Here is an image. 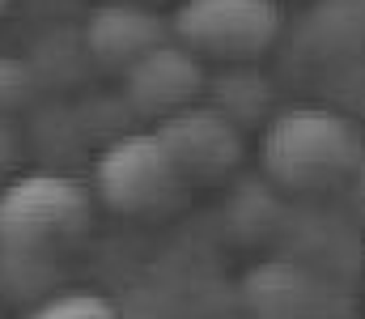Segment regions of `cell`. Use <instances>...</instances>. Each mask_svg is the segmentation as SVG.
I'll return each mask as SVG.
<instances>
[{
	"mask_svg": "<svg viewBox=\"0 0 365 319\" xmlns=\"http://www.w3.org/2000/svg\"><path fill=\"white\" fill-rule=\"evenodd\" d=\"M170 43V21L153 4H123V0H102L81 26V47L86 60H93L106 73H128L140 56L153 47Z\"/></svg>",
	"mask_w": 365,
	"mask_h": 319,
	"instance_id": "cell-7",
	"label": "cell"
},
{
	"mask_svg": "<svg viewBox=\"0 0 365 319\" xmlns=\"http://www.w3.org/2000/svg\"><path fill=\"white\" fill-rule=\"evenodd\" d=\"M153 132L162 136V145L170 149L179 175L187 179V188H217L225 183L238 166H242V153H247V141H242V128L217 111L208 103H195L153 123Z\"/></svg>",
	"mask_w": 365,
	"mask_h": 319,
	"instance_id": "cell-5",
	"label": "cell"
},
{
	"mask_svg": "<svg viewBox=\"0 0 365 319\" xmlns=\"http://www.w3.org/2000/svg\"><path fill=\"white\" fill-rule=\"evenodd\" d=\"M365 162L361 128L327 106H289L259 136L264 175L289 192H336Z\"/></svg>",
	"mask_w": 365,
	"mask_h": 319,
	"instance_id": "cell-1",
	"label": "cell"
},
{
	"mask_svg": "<svg viewBox=\"0 0 365 319\" xmlns=\"http://www.w3.org/2000/svg\"><path fill=\"white\" fill-rule=\"evenodd\" d=\"M38 90V73L34 64L17 60V56H0V115H13L34 98Z\"/></svg>",
	"mask_w": 365,
	"mask_h": 319,
	"instance_id": "cell-9",
	"label": "cell"
},
{
	"mask_svg": "<svg viewBox=\"0 0 365 319\" xmlns=\"http://www.w3.org/2000/svg\"><path fill=\"white\" fill-rule=\"evenodd\" d=\"M93 226V192L51 171L21 175L0 188V255L56 264L86 243Z\"/></svg>",
	"mask_w": 365,
	"mask_h": 319,
	"instance_id": "cell-2",
	"label": "cell"
},
{
	"mask_svg": "<svg viewBox=\"0 0 365 319\" xmlns=\"http://www.w3.org/2000/svg\"><path fill=\"white\" fill-rule=\"evenodd\" d=\"M17 158V128L9 115H0V166H9Z\"/></svg>",
	"mask_w": 365,
	"mask_h": 319,
	"instance_id": "cell-10",
	"label": "cell"
},
{
	"mask_svg": "<svg viewBox=\"0 0 365 319\" xmlns=\"http://www.w3.org/2000/svg\"><path fill=\"white\" fill-rule=\"evenodd\" d=\"M297 319H319V315H297Z\"/></svg>",
	"mask_w": 365,
	"mask_h": 319,
	"instance_id": "cell-13",
	"label": "cell"
},
{
	"mask_svg": "<svg viewBox=\"0 0 365 319\" xmlns=\"http://www.w3.org/2000/svg\"><path fill=\"white\" fill-rule=\"evenodd\" d=\"M4 9H9V0H0V13H4Z\"/></svg>",
	"mask_w": 365,
	"mask_h": 319,
	"instance_id": "cell-12",
	"label": "cell"
},
{
	"mask_svg": "<svg viewBox=\"0 0 365 319\" xmlns=\"http://www.w3.org/2000/svg\"><path fill=\"white\" fill-rule=\"evenodd\" d=\"M21 319H119V311H115L110 298H102V294H93V290H73V285H64V290L43 294Z\"/></svg>",
	"mask_w": 365,
	"mask_h": 319,
	"instance_id": "cell-8",
	"label": "cell"
},
{
	"mask_svg": "<svg viewBox=\"0 0 365 319\" xmlns=\"http://www.w3.org/2000/svg\"><path fill=\"white\" fill-rule=\"evenodd\" d=\"M123 103L128 111L162 123L170 115H179L187 106H195L208 90V73H204V60L195 51H187L182 43H162L153 47L149 56H140L123 77Z\"/></svg>",
	"mask_w": 365,
	"mask_h": 319,
	"instance_id": "cell-6",
	"label": "cell"
},
{
	"mask_svg": "<svg viewBox=\"0 0 365 319\" xmlns=\"http://www.w3.org/2000/svg\"><path fill=\"white\" fill-rule=\"evenodd\" d=\"M191 196L153 128L115 136L93 162V201L119 217H170Z\"/></svg>",
	"mask_w": 365,
	"mask_h": 319,
	"instance_id": "cell-3",
	"label": "cell"
},
{
	"mask_svg": "<svg viewBox=\"0 0 365 319\" xmlns=\"http://www.w3.org/2000/svg\"><path fill=\"white\" fill-rule=\"evenodd\" d=\"M123 4H153V0H123Z\"/></svg>",
	"mask_w": 365,
	"mask_h": 319,
	"instance_id": "cell-11",
	"label": "cell"
},
{
	"mask_svg": "<svg viewBox=\"0 0 365 319\" xmlns=\"http://www.w3.org/2000/svg\"><path fill=\"white\" fill-rule=\"evenodd\" d=\"M280 34L276 0H179L170 17V39L200 60L251 64Z\"/></svg>",
	"mask_w": 365,
	"mask_h": 319,
	"instance_id": "cell-4",
	"label": "cell"
}]
</instances>
